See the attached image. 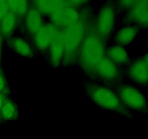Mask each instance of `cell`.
I'll use <instances>...</instances> for the list:
<instances>
[{
    "label": "cell",
    "mask_w": 148,
    "mask_h": 139,
    "mask_svg": "<svg viewBox=\"0 0 148 139\" xmlns=\"http://www.w3.org/2000/svg\"><path fill=\"white\" fill-rule=\"evenodd\" d=\"M105 56V42L97 33L94 18H92L79 48L77 62L87 75L93 76L95 67Z\"/></svg>",
    "instance_id": "1"
},
{
    "label": "cell",
    "mask_w": 148,
    "mask_h": 139,
    "mask_svg": "<svg viewBox=\"0 0 148 139\" xmlns=\"http://www.w3.org/2000/svg\"><path fill=\"white\" fill-rule=\"evenodd\" d=\"M92 18L90 8L85 7L80 10L79 20L64 29L65 33V50L62 66L69 67L77 62L79 48L85 39L88 25Z\"/></svg>",
    "instance_id": "2"
},
{
    "label": "cell",
    "mask_w": 148,
    "mask_h": 139,
    "mask_svg": "<svg viewBox=\"0 0 148 139\" xmlns=\"http://www.w3.org/2000/svg\"><path fill=\"white\" fill-rule=\"evenodd\" d=\"M85 91L88 98L98 107L131 119L134 114L120 101L116 93L108 87L93 83H87Z\"/></svg>",
    "instance_id": "3"
},
{
    "label": "cell",
    "mask_w": 148,
    "mask_h": 139,
    "mask_svg": "<svg viewBox=\"0 0 148 139\" xmlns=\"http://www.w3.org/2000/svg\"><path fill=\"white\" fill-rule=\"evenodd\" d=\"M117 96L122 104L130 111L141 113L148 112V101L143 91L130 84H124L117 87Z\"/></svg>",
    "instance_id": "4"
},
{
    "label": "cell",
    "mask_w": 148,
    "mask_h": 139,
    "mask_svg": "<svg viewBox=\"0 0 148 139\" xmlns=\"http://www.w3.org/2000/svg\"><path fill=\"white\" fill-rule=\"evenodd\" d=\"M116 10L111 3L104 5L99 11L96 18L94 19L95 30L104 42L111 36L114 30Z\"/></svg>",
    "instance_id": "5"
},
{
    "label": "cell",
    "mask_w": 148,
    "mask_h": 139,
    "mask_svg": "<svg viewBox=\"0 0 148 139\" xmlns=\"http://www.w3.org/2000/svg\"><path fill=\"white\" fill-rule=\"evenodd\" d=\"M93 76L106 83L114 84L121 81L122 73L116 64L105 56L95 67Z\"/></svg>",
    "instance_id": "6"
},
{
    "label": "cell",
    "mask_w": 148,
    "mask_h": 139,
    "mask_svg": "<svg viewBox=\"0 0 148 139\" xmlns=\"http://www.w3.org/2000/svg\"><path fill=\"white\" fill-rule=\"evenodd\" d=\"M125 20L140 29L148 30V1H135L125 15Z\"/></svg>",
    "instance_id": "7"
},
{
    "label": "cell",
    "mask_w": 148,
    "mask_h": 139,
    "mask_svg": "<svg viewBox=\"0 0 148 139\" xmlns=\"http://www.w3.org/2000/svg\"><path fill=\"white\" fill-rule=\"evenodd\" d=\"M79 17L80 10L68 6L49 15L51 23L59 29H64L69 27L76 23Z\"/></svg>",
    "instance_id": "8"
},
{
    "label": "cell",
    "mask_w": 148,
    "mask_h": 139,
    "mask_svg": "<svg viewBox=\"0 0 148 139\" xmlns=\"http://www.w3.org/2000/svg\"><path fill=\"white\" fill-rule=\"evenodd\" d=\"M59 30L51 23L43 24L33 36L35 47L40 52L48 50Z\"/></svg>",
    "instance_id": "9"
},
{
    "label": "cell",
    "mask_w": 148,
    "mask_h": 139,
    "mask_svg": "<svg viewBox=\"0 0 148 139\" xmlns=\"http://www.w3.org/2000/svg\"><path fill=\"white\" fill-rule=\"evenodd\" d=\"M49 50V64L53 67L61 66L65 50V33L60 29L51 44Z\"/></svg>",
    "instance_id": "10"
},
{
    "label": "cell",
    "mask_w": 148,
    "mask_h": 139,
    "mask_svg": "<svg viewBox=\"0 0 148 139\" xmlns=\"http://www.w3.org/2000/svg\"><path fill=\"white\" fill-rule=\"evenodd\" d=\"M129 78L141 87L148 86V67L141 58L132 62L127 70Z\"/></svg>",
    "instance_id": "11"
},
{
    "label": "cell",
    "mask_w": 148,
    "mask_h": 139,
    "mask_svg": "<svg viewBox=\"0 0 148 139\" xmlns=\"http://www.w3.org/2000/svg\"><path fill=\"white\" fill-rule=\"evenodd\" d=\"M25 28L30 36H34L43 25V17L40 12L30 4L25 17Z\"/></svg>",
    "instance_id": "12"
},
{
    "label": "cell",
    "mask_w": 148,
    "mask_h": 139,
    "mask_svg": "<svg viewBox=\"0 0 148 139\" xmlns=\"http://www.w3.org/2000/svg\"><path fill=\"white\" fill-rule=\"evenodd\" d=\"M30 4L36 7L41 14L51 15L57 10L67 7L66 1H46L37 0L30 1Z\"/></svg>",
    "instance_id": "13"
},
{
    "label": "cell",
    "mask_w": 148,
    "mask_h": 139,
    "mask_svg": "<svg viewBox=\"0 0 148 139\" xmlns=\"http://www.w3.org/2000/svg\"><path fill=\"white\" fill-rule=\"evenodd\" d=\"M106 56L118 65H127L130 64V59L128 52L123 46H111L106 49Z\"/></svg>",
    "instance_id": "14"
},
{
    "label": "cell",
    "mask_w": 148,
    "mask_h": 139,
    "mask_svg": "<svg viewBox=\"0 0 148 139\" xmlns=\"http://www.w3.org/2000/svg\"><path fill=\"white\" fill-rule=\"evenodd\" d=\"M140 28L134 25H128L120 29L116 36V42L118 46H123L130 44L140 32Z\"/></svg>",
    "instance_id": "15"
},
{
    "label": "cell",
    "mask_w": 148,
    "mask_h": 139,
    "mask_svg": "<svg viewBox=\"0 0 148 139\" xmlns=\"http://www.w3.org/2000/svg\"><path fill=\"white\" fill-rule=\"evenodd\" d=\"M17 23V17L9 12L0 21V36L1 38L10 39L12 36Z\"/></svg>",
    "instance_id": "16"
},
{
    "label": "cell",
    "mask_w": 148,
    "mask_h": 139,
    "mask_svg": "<svg viewBox=\"0 0 148 139\" xmlns=\"http://www.w3.org/2000/svg\"><path fill=\"white\" fill-rule=\"evenodd\" d=\"M10 47L20 56L31 58L34 55L31 46L21 38H14L9 41Z\"/></svg>",
    "instance_id": "17"
},
{
    "label": "cell",
    "mask_w": 148,
    "mask_h": 139,
    "mask_svg": "<svg viewBox=\"0 0 148 139\" xmlns=\"http://www.w3.org/2000/svg\"><path fill=\"white\" fill-rule=\"evenodd\" d=\"M7 4L9 12L13 13L17 18H25L30 6V1L25 0L7 1Z\"/></svg>",
    "instance_id": "18"
},
{
    "label": "cell",
    "mask_w": 148,
    "mask_h": 139,
    "mask_svg": "<svg viewBox=\"0 0 148 139\" xmlns=\"http://www.w3.org/2000/svg\"><path fill=\"white\" fill-rule=\"evenodd\" d=\"M0 117L1 120L6 121L16 120L18 117V110L15 103L7 98L0 109Z\"/></svg>",
    "instance_id": "19"
},
{
    "label": "cell",
    "mask_w": 148,
    "mask_h": 139,
    "mask_svg": "<svg viewBox=\"0 0 148 139\" xmlns=\"http://www.w3.org/2000/svg\"><path fill=\"white\" fill-rule=\"evenodd\" d=\"M0 93L7 96L10 93V88H9L5 75L1 69H0Z\"/></svg>",
    "instance_id": "20"
},
{
    "label": "cell",
    "mask_w": 148,
    "mask_h": 139,
    "mask_svg": "<svg viewBox=\"0 0 148 139\" xmlns=\"http://www.w3.org/2000/svg\"><path fill=\"white\" fill-rule=\"evenodd\" d=\"M135 3V1L130 0V1H119L117 2V6L122 10H129Z\"/></svg>",
    "instance_id": "21"
},
{
    "label": "cell",
    "mask_w": 148,
    "mask_h": 139,
    "mask_svg": "<svg viewBox=\"0 0 148 139\" xmlns=\"http://www.w3.org/2000/svg\"><path fill=\"white\" fill-rule=\"evenodd\" d=\"M9 12L7 1L0 0V21L4 17V16Z\"/></svg>",
    "instance_id": "22"
},
{
    "label": "cell",
    "mask_w": 148,
    "mask_h": 139,
    "mask_svg": "<svg viewBox=\"0 0 148 139\" xmlns=\"http://www.w3.org/2000/svg\"><path fill=\"white\" fill-rule=\"evenodd\" d=\"M87 1H66L68 7H73V8L78 9L80 6H83V4H86Z\"/></svg>",
    "instance_id": "23"
},
{
    "label": "cell",
    "mask_w": 148,
    "mask_h": 139,
    "mask_svg": "<svg viewBox=\"0 0 148 139\" xmlns=\"http://www.w3.org/2000/svg\"><path fill=\"white\" fill-rule=\"evenodd\" d=\"M7 98V96L5 94H3L0 93V109H1V107H2L3 104H4V101Z\"/></svg>",
    "instance_id": "24"
},
{
    "label": "cell",
    "mask_w": 148,
    "mask_h": 139,
    "mask_svg": "<svg viewBox=\"0 0 148 139\" xmlns=\"http://www.w3.org/2000/svg\"><path fill=\"white\" fill-rule=\"evenodd\" d=\"M141 58L142 59H143V62H145V63L146 64V65H147V67H148V52H146L145 54L144 55H143V56H141Z\"/></svg>",
    "instance_id": "25"
},
{
    "label": "cell",
    "mask_w": 148,
    "mask_h": 139,
    "mask_svg": "<svg viewBox=\"0 0 148 139\" xmlns=\"http://www.w3.org/2000/svg\"><path fill=\"white\" fill-rule=\"evenodd\" d=\"M1 36H0V60H1Z\"/></svg>",
    "instance_id": "26"
},
{
    "label": "cell",
    "mask_w": 148,
    "mask_h": 139,
    "mask_svg": "<svg viewBox=\"0 0 148 139\" xmlns=\"http://www.w3.org/2000/svg\"><path fill=\"white\" fill-rule=\"evenodd\" d=\"M1 121H2V120H1V117H0V122H1Z\"/></svg>",
    "instance_id": "27"
}]
</instances>
